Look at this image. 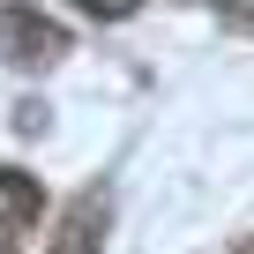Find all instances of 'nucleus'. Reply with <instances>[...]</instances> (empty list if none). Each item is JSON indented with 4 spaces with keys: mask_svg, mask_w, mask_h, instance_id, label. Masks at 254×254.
Returning <instances> with one entry per match:
<instances>
[{
    "mask_svg": "<svg viewBox=\"0 0 254 254\" xmlns=\"http://www.w3.org/2000/svg\"><path fill=\"white\" fill-rule=\"evenodd\" d=\"M0 53L15 67H45V60L67 53V30L53 15H38V8H0Z\"/></svg>",
    "mask_w": 254,
    "mask_h": 254,
    "instance_id": "obj_1",
    "label": "nucleus"
},
{
    "mask_svg": "<svg viewBox=\"0 0 254 254\" xmlns=\"http://www.w3.org/2000/svg\"><path fill=\"white\" fill-rule=\"evenodd\" d=\"M97 239H105V194H75L60 217V239L45 254H97Z\"/></svg>",
    "mask_w": 254,
    "mask_h": 254,
    "instance_id": "obj_2",
    "label": "nucleus"
},
{
    "mask_svg": "<svg viewBox=\"0 0 254 254\" xmlns=\"http://www.w3.org/2000/svg\"><path fill=\"white\" fill-rule=\"evenodd\" d=\"M38 209H45V187H38L30 172H15V165H0V232L38 224Z\"/></svg>",
    "mask_w": 254,
    "mask_h": 254,
    "instance_id": "obj_3",
    "label": "nucleus"
},
{
    "mask_svg": "<svg viewBox=\"0 0 254 254\" xmlns=\"http://www.w3.org/2000/svg\"><path fill=\"white\" fill-rule=\"evenodd\" d=\"M75 8H82V15H97V23H127L142 0H75Z\"/></svg>",
    "mask_w": 254,
    "mask_h": 254,
    "instance_id": "obj_4",
    "label": "nucleus"
},
{
    "mask_svg": "<svg viewBox=\"0 0 254 254\" xmlns=\"http://www.w3.org/2000/svg\"><path fill=\"white\" fill-rule=\"evenodd\" d=\"M224 23H232V30H247V38H254V0H224Z\"/></svg>",
    "mask_w": 254,
    "mask_h": 254,
    "instance_id": "obj_5",
    "label": "nucleus"
}]
</instances>
